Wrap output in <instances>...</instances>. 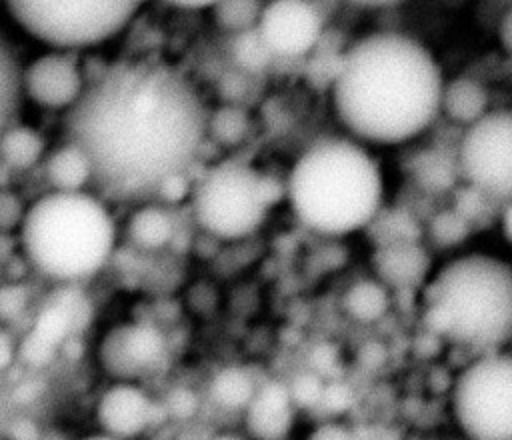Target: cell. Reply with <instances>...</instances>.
<instances>
[{
	"mask_svg": "<svg viewBox=\"0 0 512 440\" xmlns=\"http://www.w3.org/2000/svg\"><path fill=\"white\" fill-rule=\"evenodd\" d=\"M208 110L168 64L124 60L92 74L60 134L92 160L94 190L112 202L154 198L158 186L192 172L206 142Z\"/></svg>",
	"mask_w": 512,
	"mask_h": 440,
	"instance_id": "cell-1",
	"label": "cell"
},
{
	"mask_svg": "<svg viewBox=\"0 0 512 440\" xmlns=\"http://www.w3.org/2000/svg\"><path fill=\"white\" fill-rule=\"evenodd\" d=\"M442 72L432 54L398 32L354 42L332 80V108L346 136L364 146H400L440 116Z\"/></svg>",
	"mask_w": 512,
	"mask_h": 440,
	"instance_id": "cell-2",
	"label": "cell"
},
{
	"mask_svg": "<svg viewBox=\"0 0 512 440\" xmlns=\"http://www.w3.org/2000/svg\"><path fill=\"white\" fill-rule=\"evenodd\" d=\"M14 246L26 274L44 290H82L112 268L122 248L120 218L98 190H38L30 194Z\"/></svg>",
	"mask_w": 512,
	"mask_h": 440,
	"instance_id": "cell-3",
	"label": "cell"
},
{
	"mask_svg": "<svg viewBox=\"0 0 512 440\" xmlns=\"http://www.w3.org/2000/svg\"><path fill=\"white\" fill-rule=\"evenodd\" d=\"M384 172L368 146L350 136H324L302 150L284 178L294 220L324 240L368 232L384 206Z\"/></svg>",
	"mask_w": 512,
	"mask_h": 440,
	"instance_id": "cell-4",
	"label": "cell"
},
{
	"mask_svg": "<svg viewBox=\"0 0 512 440\" xmlns=\"http://www.w3.org/2000/svg\"><path fill=\"white\" fill-rule=\"evenodd\" d=\"M418 302L428 336L470 354L510 348L512 264L504 252L466 246L440 256Z\"/></svg>",
	"mask_w": 512,
	"mask_h": 440,
	"instance_id": "cell-5",
	"label": "cell"
},
{
	"mask_svg": "<svg viewBox=\"0 0 512 440\" xmlns=\"http://www.w3.org/2000/svg\"><path fill=\"white\" fill-rule=\"evenodd\" d=\"M188 200L190 216L208 240L236 246L262 230L270 210L284 200V182L246 160L226 158L192 178Z\"/></svg>",
	"mask_w": 512,
	"mask_h": 440,
	"instance_id": "cell-6",
	"label": "cell"
},
{
	"mask_svg": "<svg viewBox=\"0 0 512 440\" xmlns=\"http://www.w3.org/2000/svg\"><path fill=\"white\" fill-rule=\"evenodd\" d=\"M138 0H2V24L36 48L80 52L116 36Z\"/></svg>",
	"mask_w": 512,
	"mask_h": 440,
	"instance_id": "cell-7",
	"label": "cell"
},
{
	"mask_svg": "<svg viewBox=\"0 0 512 440\" xmlns=\"http://www.w3.org/2000/svg\"><path fill=\"white\" fill-rule=\"evenodd\" d=\"M448 406L464 440H512L510 348L470 354L450 382Z\"/></svg>",
	"mask_w": 512,
	"mask_h": 440,
	"instance_id": "cell-8",
	"label": "cell"
},
{
	"mask_svg": "<svg viewBox=\"0 0 512 440\" xmlns=\"http://www.w3.org/2000/svg\"><path fill=\"white\" fill-rule=\"evenodd\" d=\"M86 356L98 380L150 382L170 362L172 340L158 320L118 316L94 330Z\"/></svg>",
	"mask_w": 512,
	"mask_h": 440,
	"instance_id": "cell-9",
	"label": "cell"
},
{
	"mask_svg": "<svg viewBox=\"0 0 512 440\" xmlns=\"http://www.w3.org/2000/svg\"><path fill=\"white\" fill-rule=\"evenodd\" d=\"M458 176L494 202L512 198V114L492 108L464 126L454 150Z\"/></svg>",
	"mask_w": 512,
	"mask_h": 440,
	"instance_id": "cell-10",
	"label": "cell"
},
{
	"mask_svg": "<svg viewBox=\"0 0 512 440\" xmlns=\"http://www.w3.org/2000/svg\"><path fill=\"white\" fill-rule=\"evenodd\" d=\"M86 86L88 74L78 52L38 48L26 58L20 56L16 90L20 112L24 114L62 120L78 104Z\"/></svg>",
	"mask_w": 512,
	"mask_h": 440,
	"instance_id": "cell-11",
	"label": "cell"
},
{
	"mask_svg": "<svg viewBox=\"0 0 512 440\" xmlns=\"http://www.w3.org/2000/svg\"><path fill=\"white\" fill-rule=\"evenodd\" d=\"M90 416L94 430L118 440H136L166 420L162 400L136 380H98Z\"/></svg>",
	"mask_w": 512,
	"mask_h": 440,
	"instance_id": "cell-12",
	"label": "cell"
},
{
	"mask_svg": "<svg viewBox=\"0 0 512 440\" xmlns=\"http://www.w3.org/2000/svg\"><path fill=\"white\" fill-rule=\"evenodd\" d=\"M256 30L272 56H304L322 38V12L310 0H274L262 8Z\"/></svg>",
	"mask_w": 512,
	"mask_h": 440,
	"instance_id": "cell-13",
	"label": "cell"
},
{
	"mask_svg": "<svg viewBox=\"0 0 512 440\" xmlns=\"http://www.w3.org/2000/svg\"><path fill=\"white\" fill-rule=\"evenodd\" d=\"M438 256L426 246L422 238L376 242L368 272L384 282L394 296L400 292H418L426 284Z\"/></svg>",
	"mask_w": 512,
	"mask_h": 440,
	"instance_id": "cell-14",
	"label": "cell"
},
{
	"mask_svg": "<svg viewBox=\"0 0 512 440\" xmlns=\"http://www.w3.org/2000/svg\"><path fill=\"white\" fill-rule=\"evenodd\" d=\"M50 138L42 124L24 112H18L0 128V174L10 182H22L36 174Z\"/></svg>",
	"mask_w": 512,
	"mask_h": 440,
	"instance_id": "cell-15",
	"label": "cell"
},
{
	"mask_svg": "<svg viewBox=\"0 0 512 440\" xmlns=\"http://www.w3.org/2000/svg\"><path fill=\"white\" fill-rule=\"evenodd\" d=\"M132 208L120 218V242L144 256L164 254L178 238V218L172 206L146 198L130 202Z\"/></svg>",
	"mask_w": 512,
	"mask_h": 440,
	"instance_id": "cell-16",
	"label": "cell"
},
{
	"mask_svg": "<svg viewBox=\"0 0 512 440\" xmlns=\"http://www.w3.org/2000/svg\"><path fill=\"white\" fill-rule=\"evenodd\" d=\"M242 414L250 440H284L294 426L298 408L286 380L264 378L258 382Z\"/></svg>",
	"mask_w": 512,
	"mask_h": 440,
	"instance_id": "cell-17",
	"label": "cell"
},
{
	"mask_svg": "<svg viewBox=\"0 0 512 440\" xmlns=\"http://www.w3.org/2000/svg\"><path fill=\"white\" fill-rule=\"evenodd\" d=\"M34 178L40 182V190H94V168L90 156L78 142L60 132L46 150Z\"/></svg>",
	"mask_w": 512,
	"mask_h": 440,
	"instance_id": "cell-18",
	"label": "cell"
},
{
	"mask_svg": "<svg viewBox=\"0 0 512 440\" xmlns=\"http://www.w3.org/2000/svg\"><path fill=\"white\" fill-rule=\"evenodd\" d=\"M394 302V292L370 272L348 280L338 298V306L344 318L364 328L384 322L390 316Z\"/></svg>",
	"mask_w": 512,
	"mask_h": 440,
	"instance_id": "cell-19",
	"label": "cell"
},
{
	"mask_svg": "<svg viewBox=\"0 0 512 440\" xmlns=\"http://www.w3.org/2000/svg\"><path fill=\"white\" fill-rule=\"evenodd\" d=\"M258 378L242 364H222L206 380V398L224 412H242L250 402Z\"/></svg>",
	"mask_w": 512,
	"mask_h": 440,
	"instance_id": "cell-20",
	"label": "cell"
},
{
	"mask_svg": "<svg viewBox=\"0 0 512 440\" xmlns=\"http://www.w3.org/2000/svg\"><path fill=\"white\" fill-rule=\"evenodd\" d=\"M490 108V96L484 84L470 76H458L448 84H442L440 114L450 122L468 126L482 118Z\"/></svg>",
	"mask_w": 512,
	"mask_h": 440,
	"instance_id": "cell-21",
	"label": "cell"
},
{
	"mask_svg": "<svg viewBox=\"0 0 512 440\" xmlns=\"http://www.w3.org/2000/svg\"><path fill=\"white\" fill-rule=\"evenodd\" d=\"M44 288L28 274L0 278V322L18 328L20 332L34 316Z\"/></svg>",
	"mask_w": 512,
	"mask_h": 440,
	"instance_id": "cell-22",
	"label": "cell"
},
{
	"mask_svg": "<svg viewBox=\"0 0 512 440\" xmlns=\"http://www.w3.org/2000/svg\"><path fill=\"white\" fill-rule=\"evenodd\" d=\"M470 232L472 220L452 206L430 216V220L422 226V240L434 254L446 256L466 248Z\"/></svg>",
	"mask_w": 512,
	"mask_h": 440,
	"instance_id": "cell-23",
	"label": "cell"
},
{
	"mask_svg": "<svg viewBox=\"0 0 512 440\" xmlns=\"http://www.w3.org/2000/svg\"><path fill=\"white\" fill-rule=\"evenodd\" d=\"M412 176L416 180V184L430 192H448L452 190L456 178L458 176V168H456V158L454 154L448 156L442 150H426L420 152L414 158V166H412Z\"/></svg>",
	"mask_w": 512,
	"mask_h": 440,
	"instance_id": "cell-24",
	"label": "cell"
},
{
	"mask_svg": "<svg viewBox=\"0 0 512 440\" xmlns=\"http://www.w3.org/2000/svg\"><path fill=\"white\" fill-rule=\"evenodd\" d=\"M250 128L248 114L238 106H222L206 116V142L218 146H238Z\"/></svg>",
	"mask_w": 512,
	"mask_h": 440,
	"instance_id": "cell-25",
	"label": "cell"
},
{
	"mask_svg": "<svg viewBox=\"0 0 512 440\" xmlns=\"http://www.w3.org/2000/svg\"><path fill=\"white\" fill-rule=\"evenodd\" d=\"M182 306L190 316L212 318L224 310L226 292L214 278H196L186 286Z\"/></svg>",
	"mask_w": 512,
	"mask_h": 440,
	"instance_id": "cell-26",
	"label": "cell"
},
{
	"mask_svg": "<svg viewBox=\"0 0 512 440\" xmlns=\"http://www.w3.org/2000/svg\"><path fill=\"white\" fill-rule=\"evenodd\" d=\"M20 56L12 50L10 42L0 36V128L12 116L20 112L18 90H16V72Z\"/></svg>",
	"mask_w": 512,
	"mask_h": 440,
	"instance_id": "cell-27",
	"label": "cell"
},
{
	"mask_svg": "<svg viewBox=\"0 0 512 440\" xmlns=\"http://www.w3.org/2000/svg\"><path fill=\"white\" fill-rule=\"evenodd\" d=\"M212 8L218 26L232 34L254 28L262 12L260 0H218Z\"/></svg>",
	"mask_w": 512,
	"mask_h": 440,
	"instance_id": "cell-28",
	"label": "cell"
},
{
	"mask_svg": "<svg viewBox=\"0 0 512 440\" xmlns=\"http://www.w3.org/2000/svg\"><path fill=\"white\" fill-rule=\"evenodd\" d=\"M232 56L234 62L244 72H262L268 68L270 60L274 58L266 44L262 42L256 26L248 28L244 32H238L232 42Z\"/></svg>",
	"mask_w": 512,
	"mask_h": 440,
	"instance_id": "cell-29",
	"label": "cell"
},
{
	"mask_svg": "<svg viewBox=\"0 0 512 440\" xmlns=\"http://www.w3.org/2000/svg\"><path fill=\"white\" fill-rule=\"evenodd\" d=\"M28 200L30 194L22 190L20 182H0V238L16 236Z\"/></svg>",
	"mask_w": 512,
	"mask_h": 440,
	"instance_id": "cell-30",
	"label": "cell"
},
{
	"mask_svg": "<svg viewBox=\"0 0 512 440\" xmlns=\"http://www.w3.org/2000/svg\"><path fill=\"white\" fill-rule=\"evenodd\" d=\"M22 370V332L0 322V382Z\"/></svg>",
	"mask_w": 512,
	"mask_h": 440,
	"instance_id": "cell-31",
	"label": "cell"
},
{
	"mask_svg": "<svg viewBox=\"0 0 512 440\" xmlns=\"http://www.w3.org/2000/svg\"><path fill=\"white\" fill-rule=\"evenodd\" d=\"M290 396L298 410L316 408L324 390V382L316 374H298L292 380H286Z\"/></svg>",
	"mask_w": 512,
	"mask_h": 440,
	"instance_id": "cell-32",
	"label": "cell"
},
{
	"mask_svg": "<svg viewBox=\"0 0 512 440\" xmlns=\"http://www.w3.org/2000/svg\"><path fill=\"white\" fill-rule=\"evenodd\" d=\"M162 400V408L166 418H174V420H188L194 418L196 410H198V396L190 390V388H172Z\"/></svg>",
	"mask_w": 512,
	"mask_h": 440,
	"instance_id": "cell-33",
	"label": "cell"
},
{
	"mask_svg": "<svg viewBox=\"0 0 512 440\" xmlns=\"http://www.w3.org/2000/svg\"><path fill=\"white\" fill-rule=\"evenodd\" d=\"M352 428L338 420V416H326L324 422L314 426L306 440H352Z\"/></svg>",
	"mask_w": 512,
	"mask_h": 440,
	"instance_id": "cell-34",
	"label": "cell"
},
{
	"mask_svg": "<svg viewBox=\"0 0 512 440\" xmlns=\"http://www.w3.org/2000/svg\"><path fill=\"white\" fill-rule=\"evenodd\" d=\"M352 440H404V436L390 424L366 422L352 428Z\"/></svg>",
	"mask_w": 512,
	"mask_h": 440,
	"instance_id": "cell-35",
	"label": "cell"
},
{
	"mask_svg": "<svg viewBox=\"0 0 512 440\" xmlns=\"http://www.w3.org/2000/svg\"><path fill=\"white\" fill-rule=\"evenodd\" d=\"M512 204L510 200L502 202V210H500V216H498V224H500V238L504 244H510V236H512Z\"/></svg>",
	"mask_w": 512,
	"mask_h": 440,
	"instance_id": "cell-36",
	"label": "cell"
},
{
	"mask_svg": "<svg viewBox=\"0 0 512 440\" xmlns=\"http://www.w3.org/2000/svg\"><path fill=\"white\" fill-rule=\"evenodd\" d=\"M166 2L180 8H208V6H214L218 0H166Z\"/></svg>",
	"mask_w": 512,
	"mask_h": 440,
	"instance_id": "cell-37",
	"label": "cell"
},
{
	"mask_svg": "<svg viewBox=\"0 0 512 440\" xmlns=\"http://www.w3.org/2000/svg\"><path fill=\"white\" fill-rule=\"evenodd\" d=\"M356 6H364V8H382V6H394V4H400L404 0H348Z\"/></svg>",
	"mask_w": 512,
	"mask_h": 440,
	"instance_id": "cell-38",
	"label": "cell"
},
{
	"mask_svg": "<svg viewBox=\"0 0 512 440\" xmlns=\"http://www.w3.org/2000/svg\"><path fill=\"white\" fill-rule=\"evenodd\" d=\"M206 440H250V438L244 436V434H238V432H218V434H212Z\"/></svg>",
	"mask_w": 512,
	"mask_h": 440,
	"instance_id": "cell-39",
	"label": "cell"
},
{
	"mask_svg": "<svg viewBox=\"0 0 512 440\" xmlns=\"http://www.w3.org/2000/svg\"><path fill=\"white\" fill-rule=\"evenodd\" d=\"M500 32H502V46H504V50H510V14H506Z\"/></svg>",
	"mask_w": 512,
	"mask_h": 440,
	"instance_id": "cell-40",
	"label": "cell"
},
{
	"mask_svg": "<svg viewBox=\"0 0 512 440\" xmlns=\"http://www.w3.org/2000/svg\"><path fill=\"white\" fill-rule=\"evenodd\" d=\"M74 440H118V438H114V436H108V434H104V432H98V430H92V432H88V434H82L80 438H74Z\"/></svg>",
	"mask_w": 512,
	"mask_h": 440,
	"instance_id": "cell-41",
	"label": "cell"
},
{
	"mask_svg": "<svg viewBox=\"0 0 512 440\" xmlns=\"http://www.w3.org/2000/svg\"><path fill=\"white\" fill-rule=\"evenodd\" d=\"M0 440H10V438H8L4 432H0Z\"/></svg>",
	"mask_w": 512,
	"mask_h": 440,
	"instance_id": "cell-42",
	"label": "cell"
},
{
	"mask_svg": "<svg viewBox=\"0 0 512 440\" xmlns=\"http://www.w3.org/2000/svg\"><path fill=\"white\" fill-rule=\"evenodd\" d=\"M0 22H2V0H0Z\"/></svg>",
	"mask_w": 512,
	"mask_h": 440,
	"instance_id": "cell-43",
	"label": "cell"
}]
</instances>
